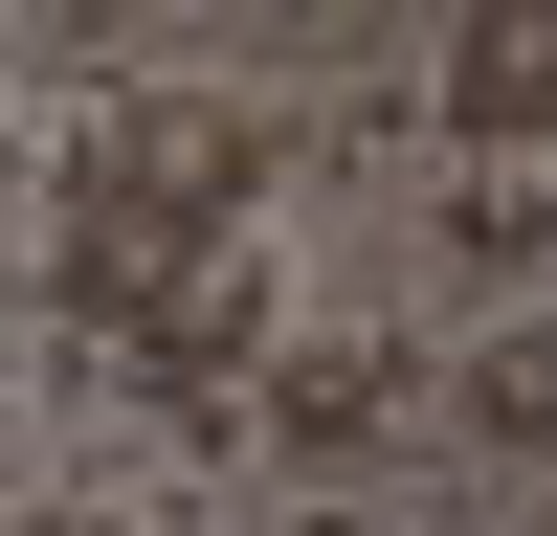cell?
<instances>
[{
	"label": "cell",
	"mask_w": 557,
	"mask_h": 536,
	"mask_svg": "<svg viewBox=\"0 0 557 536\" xmlns=\"http://www.w3.org/2000/svg\"><path fill=\"white\" fill-rule=\"evenodd\" d=\"M246 268V223H201V202H157V179H112V157H67L45 179V313L67 336H112V357H157L178 313Z\"/></svg>",
	"instance_id": "6da1fadb"
},
{
	"label": "cell",
	"mask_w": 557,
	"mask_h": 536,
	"mask_svg": "<svg viewBox=\"0 0 557 536\" xmlns=\"http://www.w3.org/2000/svg\"><path fill=\"white\" fill-rule=\"evenodd\" d=\"M67 157H112V179H157V202L246 223V202H268V157H290V112H268V89H201V68H157V89H112Z\"/></svg>",
	"instance_id": "7a4b0ae2"
},
{
	"label": "cell",
	"mask_w": 557,
	"mask_h": 536,
	"mask_svg": "<svg viewBox=\"0 0 557 536\" xmlns=\"http://www.w3.org/2000/svg\"><path fill=\"white\" fill-rule=\"evenodd\" d=\"M401 402H424V380H401L380 336H290V357H268V447H312V470H380Z\"/></svg>",
	"instance_id": "3957f363"
},
{
	"label": "cell",
	"mask_w": 557,
	"mask_h": 536,
	"mask_svg": "<svg viewBox=\"0 0 557 536\" xmlns=\"http://www.w3.org/2000/svg\"><path fill=\"white\" fill-rule=\"evenodd\" d=\"M446 134L469 157H535L557 134V0H469L446 23Z\"/></svg>",
	"instance_id": "277c9868"
},
{
	"label": "cell",
	"mask_w": 557,
	"mask_h": 536,
	"mask_svg": "<svg viewBox=\"0 0 557 536\" xmlns=\"http://www.w3.org/2000/svg\"><path fill=\"white\" fill-rule=\"evenodd\" d=\"M446 425H469V447H557V313H513V336L446 380Z\"/></svg>",
	"instance_id": "5b68a950"
},
{
	"label": "cell",
	"mask_w": 557,
	"mask_h": 536,
	"mask_svg": "<svg viewBox=\"0 0 557 536\" xmlns=\"http://www.w3.org/2000/svg\"><path fill=\"white\" fill-rule=\"evenodd\" d=\"M23 536H134V514H89V491H45V514H23Z\"/></svg>",
	"instance_id": "8992f818"
}]
</instances>
